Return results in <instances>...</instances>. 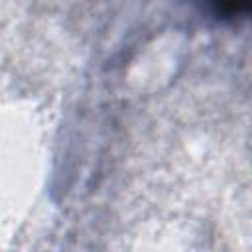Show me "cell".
I'll use <instances>...</instances> for the list:
<instances>
[{"label": "cell", "instance_id": "cell-1", "mask_svg": "<svg viewBox=\"0 0 252 252\" xmlns=\"http://www.w3.org/2000/svg\"><path fill=\"white\" fill-rule=\"evenodd\" d=\"M201 2L220 20H238L248 14L252 0H201Z\"/></svg>", "mask_w": 252, "mask_h": 252}]
</instances>
